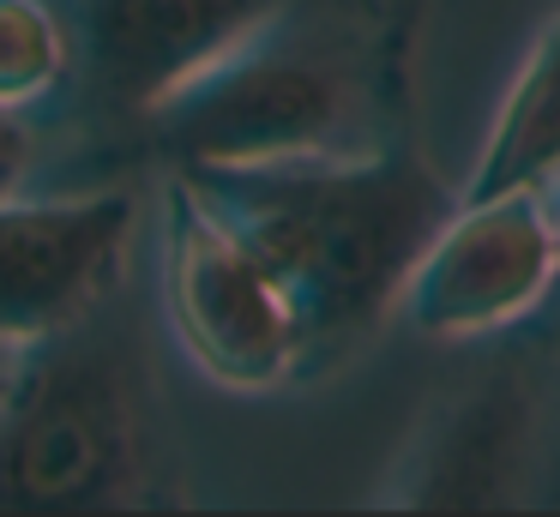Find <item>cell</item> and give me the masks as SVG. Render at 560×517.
<instances>
[{
	"mask_svg": "<svg viewBox=\"0 0 560 517\" xmlns=\"http://www.w3.org/2000/svg\"><path fill=\"white\" fill-rule=\"evenodd\" d=\"M416 24L422 0H283L139 132L170 168L368 156L410 139Z\"/></svg>",
	"mask_w": 560,
	"mask_h": 517,
	"instance_id": "obj_1",
	"label": "cell"
},
{
	"mask_svg": "<svg viewBox=\"0 0 560 517\" xmlns=\"http://www.w3.org/2000/svg\"><path fill=\"white\" fill-rule=\"evenodd\" d=\"M187 175L290 277L307 313V379L343 367L398 313L410 265L458 211V187L422 156L416 132L368 156L194 163Z\"/></svg>",
	"mask_w": 560,
	"mask_h": 517,
	"instance_id": "obj_2",
	"label": "cell"
},
{
	"mask_svg": "<svg viewBox=\"0 0 560 517\" xmlns=\"http://www.w3.org/2000/svg\"><path fill=\"white\" fill-rule=\"evenodd\" d=\"M109 307L13 349L0 373V512H139L182 500L151 355Z\"/></svg>",
	"mask_w": 560,
	"mask_h": 517,
	"instance_id": "obj_3",
	"label": "cell"
},
{
	"mask_svg": "<svg viewBox=\"0 0 560 517\" xmlns=\"http://www.w3.org/2000/svg\"><path fill=\"white\" fill-rule=\"evenodd\" d=\"M163 307L182 349L230 391L307 379V313L290 277L187 168H170L163 180Z\"/></svg>",
	"mask_w": 560,
	"mask_h": 517,
	"instance_id": "obj_4",
	"label": "cell"
},
{
	"mask_svg": "<svg viewBox=\"0 0 560 517\" xmlns=\"http://www.w3.org/2000/svg\"><path fill=\"white\" fill-rule=\"evenodd\" d=\"M548 427V373L524 349H500L434 397L392 457L374 500L398 512H506L536 500Z\"/></svg>",
	"mask_w": 560,
	"mask_h": 517,
	"instance_id": "obj_5",
	"label": "cell"
},
{
	"mask_svg": "<svg viewBox=\"0 0 560 517\" xmlns=\"http://www.w3.org/2000/svg\"><path fill=\"white\" fill-rule=\"evenodd\" d=\"M555 265V211L548 192H500L458 199L434 228L422 259L404 277L398 313L422 337H494L542 307Z\"/></svg>",
	"mask_w": 560,
	"mask_h": 517,
	"instance_id": "obj_6",
	"label": "cell"
},
{
	"mask_svg": "<svg viewBox=\"0 0 560 517\" xmlns=\"http://www.w3.org/2000/svg\"><path fill=\"white\" fill-rule=\"evenodd\" d=\"M283 0H61L79 103L103 127H133L235 48Z\"/></svg>",
	"mask_w": 560,
	"mask_h": 517,
	"instance_id": "obj_7",
	"label": "cell"
},
{
	"mask_svg": "<svg viewBox=\"0 0 560 517\" xmlns=\"http://www.w3.org/2000/svg\"><path fill=\"white\" fill-rule=\"evenodd\" d=\"M139 199L127 187L73 199H0V349H25L109 307L127 277Z\"/></svg>",
	"mask_w": 560,
	"mask_h": 517,
	"instance_id": "obj_8",
	"label": "cell"
},
{
	"mask_svg": "<svg viewBox=\"0 0 560 517\" xmlns=\"http://www.w3.org/2000/svg\"><path fill=\"white\" fill-rule=\"evenodd\" d=\"M560 180V19L536 36L524 67L512 72L494 108L482 151L458 199H500V192H548Z\"/></svg>",
	"mask_w": 560,
	"mask_h": 517,
	"instance_id": "obj_9",
	"label": "cell"
},
{
	"mask_svg": "<svg viewBox=\"0 0 560 517\" xmlns=\"http://www.w3.org/2000/svg\"><path fill=\"white\" fill-rule=\"evenodd\" d=\"M73 72V31L61 0H0V103H37Z\"/></svg>",
	"mask_w": 560,
	"mask_h": 517,
	"instance_id": "obj_10",
	"label": "cell"
},
{
	"mask_svg": "<svg viewBox=\"0 0 560 517\" xmlns=\"http://www.w3.org/2000/svg\"><path fill=\"white\" fill-rule=\"evenodd\" d=\"M31 156H37L31 127L19 120V108L0 103V199H7V192H19V180L31 175Z\"/></svg>",
	"mask_w": 560,
	"mask_h": 517,
	"instance_id": "obj_11",
	"label": "cell"
},
{
	"mask_svg": "<svg viewBox=\"0 0 560 517\" xmlns=\"http://www.w3.org/2000/svg\"><path fill=\"white\" fill-rule=\"evenodd\" d=\"M548 211H555V265H560V204L548 199Z\"/></svg>",
	"mask_w": 560,
	"mask_h": 517,
	"instance_id": "obj_12",
	"label": "cell"
}]
</instances>
